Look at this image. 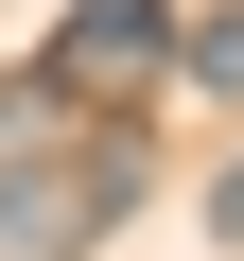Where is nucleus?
Wrapping results in <instances>:
<instances>
[{"mask_svg": "<svg viewBox=\"0 0 244 261\" xmlns=\"http://www.w3.org/2000/svg\"><path fill=\"white\" fill-rule=\"evenodd\" d=\"M140 174H157V157H140V122H122V140H87L70 174H18V192H0V261H70L105 209H140Z\"/></svg>", "mask_w": 244, "mask_h": 261, "instance_id": "1", "label": "nucleus"}, {"mask_svg": "<svg viewBox=\"0 0 244 261\" xmlns=\"http://www.w3.org/2000/svg\"><path fill=\"white\" fill-rule=\"evenodd\" d=\"M157 53H175V18H157V0H70V35H53L35 70H53V87H140Z\"/></svg>", "mask_w": 244, "mask_h": 261, "instance_id": "2", "label": "nucleus"}, {"mask_svg": "<svg viewBox=\"0 0 244 261\" xmlns=\"http://www.w3.org/2000/svg\"><path fill=\"white\" fill-rule=\"evenodd\" d=\"M192 87H209V105L244 87V18H209V35H192Z\"/></svg>", "mask_w": 244, "mask_h": 261, "instance_id": "3", "label": "nucleus"}, {"mask_svg": "<svg viewBox=\"0 0 244 261\" xmlns=\"http://www.w3.org/2000/svg\"><path fill=\"white\" fill-rule=\"evenodd\" d=\"M209 226H227V244H244V157H227V174H209Z\"/></svg>", "mask_w": 244, "mask_h": 261, "instance_id": "4", "label": "nucleus"}]
</instances>
